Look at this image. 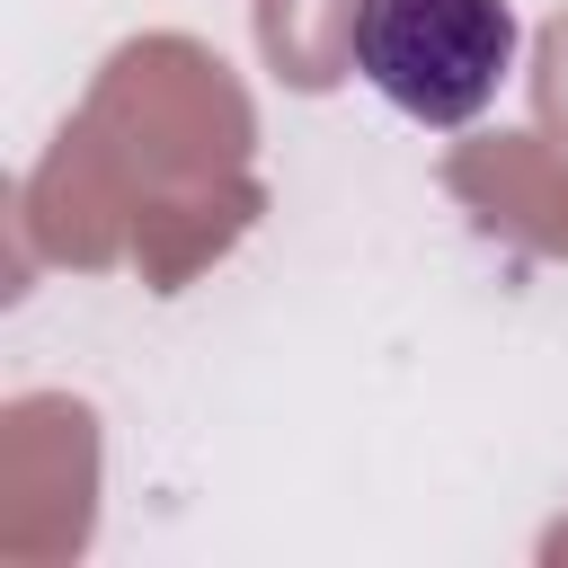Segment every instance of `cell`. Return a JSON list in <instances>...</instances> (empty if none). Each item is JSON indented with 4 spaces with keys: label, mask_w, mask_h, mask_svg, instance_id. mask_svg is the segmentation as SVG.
Segmentation results:
<instances>
[{
    "label": "cell",
    "mask_w": 568,
    "mask_h": 568,
    "mask_svg": "<svg viewBox=\"0 0 568 568\" xmlns=\"http://www.w3.org/2000/svg\"><path fill=\"white\" fill-rule=\"evenodd\" d=\"M355 71L408 124H470L515 71L506 0H355Z\"/></svg>",
    "instance_id": "obj_1"
}]
</instances>
